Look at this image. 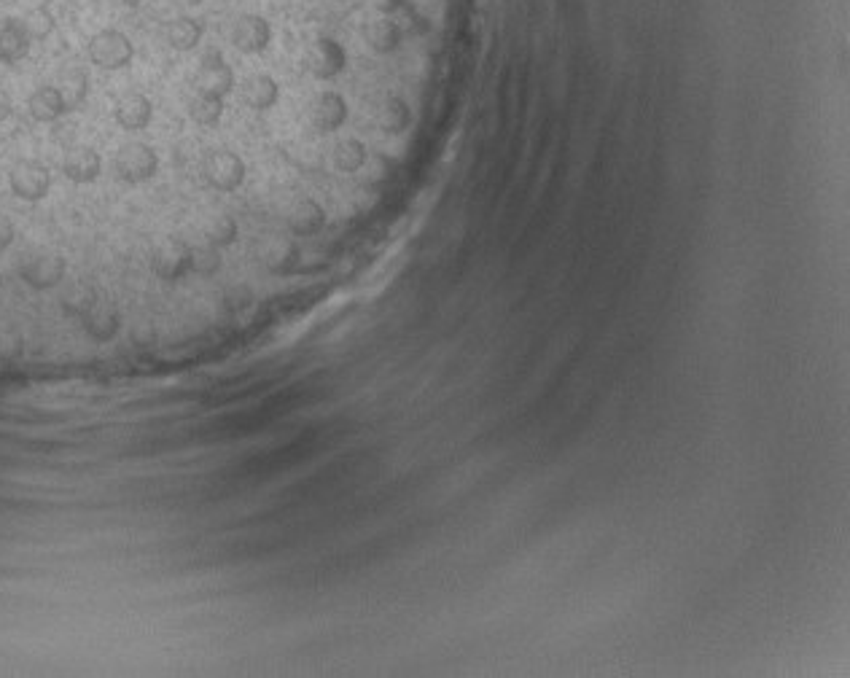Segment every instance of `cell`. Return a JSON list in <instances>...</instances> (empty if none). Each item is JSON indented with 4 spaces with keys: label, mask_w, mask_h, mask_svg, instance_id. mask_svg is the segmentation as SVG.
I'll return each mask as SVG.
<instances>
[{
    "label": "cell",
    "mask_w": 850,
    "mask_h": 678,
    "mask_svg": "<svg viewBox=\"0 0 850 678\" xmlns=\"http://www.w3.org/2000/svg\"><path fill=\"white\" fill-rule=\"evenodd\" d=\"M87 54L92 65L103 70H122L127 68L135 57V46L130 44V38L122 30H100L89 38Z\"/></svg>",
    "instance_id": "obj_1"
},
{
    "label": "cell",
    "mask_w": 850,
    "mask_h": 678,
    "mask_svg": "<svg viewBox=\"0 0 850 678\" xmlns=\"http://www.w3.org/2000/svg\"><path fill=\"white\" fill-rule=\"evenodd\" d=\"M202 175L216 192H235L237 186L245 181V162L237 157L235 151L216 148L202 162Z\"/></svg>",
    "instance_id": "obj_2"
},
{
    "label": "cell",
    "mask_w": 850,
    "mask_h": 678,
    "mask_svg": "<svg viewBox=\"0 0 850 678\" xmlns=\"http://www.w3.org/2000/svg\"><path fill=\"white\" fill-rule=\"evenodd\" d=\"M116 175L127 183H143L148 178H154L159 170V157L157 151L146 143H127V146L119 148L116 154Z\"/></svg>",
    "instance_id": "obj_3"
},
{
    "label": "cell",
    "mask_w": 850,
    "mask_h": 678,
    "mask_svg": "<svg viewBox=\"0 0 850 678\" xmlns=\"http://www.w3.org/2000/svg\"><path fill=\"white\" fill-rule=\"evenodd\" d=\"M9 186L19 200L38 202L44 200L49 189H52V173L41 162H35V159H22V162L11 167Z\"/></svg>",
    "instance_id": "obj_4"
},
{
    "label": "cell",
    "mask_w": 850,
    "mask_h": 678,
    "mask_svg": "<svg viewBox=\"0 0 850 678\" xmlns=\"http://www.w3.org/2000/svg\"><path fill=\"white\" fill-rule=\"evenodd\" d=\"M347 54L345 49L334 41V38H318L310 44L307 54H304V68L310 76L321 81H329L339 76L345 70Z\"/></svg>",
    "instance_id": "obj_5"
},
{
    "label": "cell",
    "mask_w": 850,
    "mask_h": 678,
    "mask_svg": "<svg viewBox=\"0 0 850 678\" xmlns=\"http://www.w3.org/2000/svg\"><path fill=\"white\" fill-rule=\"evenodd\" d=\"M65 272H68V264L57 253H38L19 267L22 280L35 291H49V288L60 286L65 280Z\"/></svg>",
    "instance_id": "obj_6"
},
{
    "label": "cell",
    "mask_w": 850,
    "mask_h": 678,
    "mask_svg": "<svg viewBox=\"0 0 850 678\" xmlns=\"http://www.w3.org/2000/svg\"><path fill=\"white\" fill-rule=\"evenodd\" d=\"M229 38H232V46H235L237 52L259 54L264 52L269 41H272V27H269L267 19L259 17V14H243V17H237V22L232 25Z\"/></svg>",
    "instance_id": "obj_7"
},
{
    "label": "cell",
    "mask_w": 850,
    "mask_h": 678,
    "mask_svg": "<svg viewBox=\"0 0 850 678\" xmlns=\"http://www.w3.org/2000/svg\"><path fill=\"white\" fill-rule=\"evenodd\" d=\"M191 267V248L178 237H167L165 243L159 245L157 253H154V272L159 278L173 283V280H181Z\"/></svg>",
    "instance_id": "obj_8"
},
{
    "label": "cell",
    "mask_w": 850,
    "mask_h": 678,
    "mask_svg": "<svg viewBox=\"0 0 850 678\" xmlns=\"http://www.w3.org/2000/svg\"><path fill=\"white\" fill-rule=\"evenodd\" d=\"M197 87L200 92L208 95L224 97L235 87V73L226 65V60L218 52H205L200 60V70H197Z\"/></svg>",
    "instance_id": "obj_9"
},
{
    "label": "cell",
    "mask_w": 850,
    "mask_h": 678,
    "mask_svg": "<svg viewBox=\"0 0 850 678\" xmlns=\"http://www.w3.org/2000/svg\"><path fill=\"white\" fill-rule=\"evenodd\" d=\"M310 124H313L318 132H334L339 130L347 119V103L345 97L337 95V92H321L310 103Z\"/></svg>",
    "instance_id": "obj_10"
},
{
    "label": "cell",
    "mask_w": 850,
    "mask_h": 678,
    "mask_svg": "<svg viewBox=\"0 0 850 678\" xmlns=\"http://www.w3.org/2000/svg\"><path fill=\"white\" fill-rule=\"evenodd\" d=\"M151 116H154L151 100H148L146 95H140V92H127V95L119 97L116 105H113V119L127 132L146 130Z\"/></svg>",
    "instance_id": "obj_11"
},
{
    "label": "cell",
    "mask_w": 850,
    "mask_h": 678,
    "mask_svg": "<svg viewBox=\"0 0 850 678\" xmlns=\"http://www.w3.org/2000/svg\"><path fill=\"white\" fill-rule=\"evenodd\" d=\"M62 173L73 183H92L103 173V159L95 148L73 146L62 159Z\"/></svg>",
    "instance_id": "obj_12"
},
{
    "label": "cell",
    "mask_w": 850,
    "mask_h": 678,
    "mask_svg": "<svg viewBox=\"0 0 850 678\" xmlns=\"http://www.w3.org/2000/svg\"><path fill=\"white\" fill-rule=\"evenodd\" d=\"M81 326H84V331H87L92 339H97V342H108V339L119 334L122 315H119V310L113 305H105V302L97 299L95 305L81 315Z\"/></svg>",
    "instance_id": "obj_13"
},
{
    "label": "cell",
    "mask_w": 850,
    "mask_h": 678,
    "mask_svg": "<svg viewBox=\"0 0 850 678\" xmlns=\"http://www.w3.org/2000/svg\"><path fill=\"white\" fill-rule=\"evenodd\" d=\"M33 38L27 35L25 25L19 19H6L0 25V62L3 65H17L30 54Z\"/></svg>",
    "instance_id": "obj_14"
},
{
    "label": "cell",
    "mask_w": 850,
    "mask_h": 678,
    "mask_svg": "<svg viewBox=\"0 0 850 678\" xmlns=\"http://www.w3.org/2000/svg\"><path fill=\"white\" fill-rule=\"evenodd\" d=\"M323 221H326V213L313 197H299L286 210V224L296 235H313L321 229Z\"/></svg>",
    "instance_id": "obj_15"
},
{
    "label": "cell",
    "mask_w": 850,
    "mask_h": 678,
    "mask_svg": "<svg viewBox=\"0 0 850 678\" xmlns=\"http://www.w3.org/2000/svg\"><path fill=\"white\" fill-rule=\"evenodd\" d=\"M202 22L194 17H175L165 25V41L175 52H191L202 41Z\"/></svg>",
    "instance_id": "obj_16"
},
{
    "label": "cell",
    "mask_w": 850,
    "mask_h": 678,
    "mask_svg": "<svg viewBox=\"0 0 850 678\" xmlns=\"http://www.w3.org/2000/svg\"><path fill=\"white\" fill-rule=\"evenodd\" d=\"M412 122V113H409V105L401 100V97H385L377 111H374V124L377 130L388 132V135H399L404 132Z\"/></svg>",
    "instance_id": "obj_17"
},
{
    "label": "cell",
    "mask_w": 850,
    "mask_h": 678,
    "mask_svg": "<svg viewBox=\"0 0 850 678\" xmlns=\"http://www.w3.org/2000/svg\"><path fill=\"white\" fill-rule=\"evenodd\" d=\"M364 41L366 46L377 54H388L393 52L401 41V30L396 25V19L391 17H377L372 22H366L364 27Z\"/></svg>",
    "instance_id": "obj_18"
},
{
    "label": "cell",
    "mask_w": 850,
    "mask_h": 678,
    "mask_svg": "<svg viewBox=\"0 0 850 678\" xmlns=\"http://www.w3.org/2000/svg\"><path fill=\"white\" fill-rule=\"evenodd\" d=\"M54 89L60 92L62 105H65V113L76 111V108H81V105H84V100H87V95H89L87 73H84L81 68L62 70L60 79H57V84H54Z\"/></svg>",
    "instance_id": "obj_19"
},
{
    "label": "cell",
    "mask_w": 850,
    "mask_h": 678,
    "mask_svg": "<svg viewBox=\"0 0 850 678\" xmlns=\"http://www.w3.org/2000/svg\"><path fill=\"white\" fill-rule=\"evenodd\" d=\"M278 81L267 76V73H259V76H251V79L243 84V103L251 108V111H269L272 105L278 103Z\"/></svg>",
    "instance_id": "obj_20"
},
{
    "label": "cell",
    "mask_w": 850,
    "mask_h": 678,
    "mask_svg": "<svg viewBox=\"0 0 850 678\" xmlns=\"http://www.w3.org/2000/svg\"><path fill=\"white\" fill-rule=\"evenodd\" d=\"M27 111H30V116H33L35 122H44V124H52L60 119L62 113H65V105H62V97L60 92L52 87H38L30 95V100H27Z\"/></svg>",
    "instance_id": "obj_21"
},
{
    "label": "cell",
    "mask_w": 850,
    "mask_h": 678,
    "mask_svg": "<svg viewBox=\"0 0 850 678\" xmlns=\"http://www.w3.org/2000/svg\"><path fill=\"white\" fill-rule=\"evenodd\" d=\"M189 116L202 127H213L221 122L224 116V97L208 95V92H197L189 100Z\"/></svg>",
    "instance_id": "obj_22"
},
{
    "label": "cell",
    "mask_w": 850,
    "mask_h": 678,
    "mask_svg": "<svg viewBox=\"0 0 850 678\" xmlns=\"http://www.w3.org/2000/svg\"><path fill=\"white\" fill-rule=\"evenodd\" d=\"M364 162L366 148L361 140L347 138L342 140V143H337V148H334V167L342 170V173H358V170H364Z\"/></svg>",
    "instance_id": "obj_23"
},
{
    "label": "cell",
    "mask_w": 850,
    "mask_h": 678,
    "mask_svg": "<svg viewBox=\"0 0 850 678\" xmlns=\"http://www.w3.org/2000/svg\"><path fill=\"white\" fill-rule=\"evenodd\" d=\"M299 259V251L291 240H272L264 251V264L272 272H288Z\"/></svg>",
    "instance_id": "obj_24"
},
{
    "label": "cell",
    "mask_w": 850,
    "mask_h": 678,
    "mask_svg": "<svg viewBox=\"0 0 850 678\" xmlns=\"http://www.w3.org/2000/svg\"><path fill=\"white\" fill-rule=\"evenodd\" d=\"M237 240V221L232 216H213L205 224V243L216 245V248H226Z\"/></svg>",
    "instance_id": "obj_25"
},
{
    "label": "cell",
    "mask_w": 850,
    "mask_h": 678,
    "mask_svg": "<svg viewBox=\"0 0 850 678\" xmlns=\"http://www.w3.org/2000/svg\"><path fill=\"white\" fill-rule=\"evenodd\" d=\"M221 270V248L216 245H200V248H191V267L189 272H197L202 278H210Z\"/></svg>",
    "instance_id": "obj_26"
},
{
    "label": "cell",
    "mask_w": 850,
    "mask_h": 678,
    "mask_svg": "<svg viewBox=\"0 0 850 678\" xmlns=\"http://www.w3.org/2000/svg\"><path fill=\"white\" fill-rule=\"evenodd\" d=\"M97 302V291L92 286H87V283H79V286H73L68 291V294L62 296V310L68 315H76V318H81V315L87 313L89 307Z\"/></svg>",
    "instance_id": "obj_27"
},
{
    "label": "cell",
    "mask_w": 850,
    "mask_h": 678,
    "mask_svg": "<svg viewBox=\"0 0 850 678\" xmlns=\"http://www.w3.org/2000/svg\"><path fill=\"white\" fill-rule=\"evenodd\" d=\"M19 22L25 25L27 35H30L33 41H44L46 35L54 30V17L49 14V9H44V6H41V9H33L25 19H19Z\"/></svg>",
    "instance_id": "obj_28"
},
{
    "label": "cell",
    "mask_w": 850,
    "mask_h": 678,
    "mask_svg": "<svg viewBox=\"0 0 850 678\" xmlns=\"http://www.w3.org/2000/svg\"><path fill=\"white\" fill-rule=\"evenodd\" d=\"M11 243H14V224L6 216H0V251H6Z\"/></svg>",
    "instance_id": "obj_29"
},
{
    "label": "cell",
    "mask_w": 850,
    "mask_h": 678,
    "mask_svg": "<svg viewBox=\"0 0 850 678\" xmlns=\"http://www.w3.org/2000/svg\"><path fill=\"white\" fill-rule=\"evenodd\" d=\"M372 6L380 11L382 17H393L404 6V0H372Z\"/></svg>",
    "instance_id": "obj_30"
},
{
    "label": "cell",
    "mask_w": 850,
    "mask_h": 678,
    "mask_svg": "<svg viewBox=\"0 0 850 678\" xmlns=\"http://www.w3.org/2000/svg\"><path fill=\"white\" fill-rule=\"evenodd\" d=\"M132 339H135L138 345H154V342H157V329H151L148 323H143L140 329H135Z\"/></svg>",
    "instance_id": "obj_31"
},
{
    "label": "cell",
    "mask_w": 850,
    "mask_h": 678,
    "mask_svg": "<svg viewBox=\"0 0 850 678\" xmlns=\"http://www.w3.org/2000/svg\"><path fill=\"white\" fill-rule=\"evenodd\" d=\"M11 116V97L6 89L0 87V122H6Z\"/></svg>",
    "instance_id": "obj_32"
},
{
    "label": "cell",
    "mask_w": 850,
    "mask_h": 678,
    "mask_svg": "<svg viewBox=\"0 0 850 678\" xmlns=\"http://www.w3.org/2000/svg\"><path fill=\"white\" fill-rule=\"evenodd\" d=\"M186 3H189V6H200L202 0H186Z\"/></svg>",
    "instance_id": "obj_33"
},
{
    "label": "cell",
    "mask_w": 850,
    "mask_h": 678,
    "mask_svg": "<svg viewBox=\"0 0 850 678\" xmlns=\"http://www.w3.org/2000/svg\"><path fill=\"white\" fill-rule=\"evenodd\" d=\"M124 3H140V0H124Z\"/></svg>",
    "instance_id": "obj_34"
},
{
    "label": "cell",
    "mask_w": 850,
    "mask_h": 678,
    "mask_svg": "<svg viewBox=\"0 0 850 678\" xmlns=\"http://www.w3.org/2000/svg\"><path fill=\"white\" fill-rule=\"evenodd\" d=\"M0 286H3V275H0Z\"/></svg>",
    "instance_id": "obj_35"
},
{
    "label": "cell",
    "mask_w": 850,
    "mask_h": 678,
    "mask_svg": "<svg viewBox=\"0 0 850 678\" xmlns=\"http://www.w3.org/2000/svg\"><path fill=\"white\" fill-rule=\"evenodd\" d=\"M218 3H229V0H218Z\"/></svg>",
    "instance_id": "obj_36"
}]
</instances>
